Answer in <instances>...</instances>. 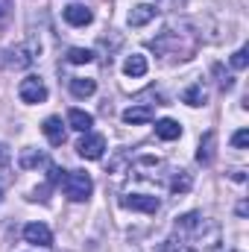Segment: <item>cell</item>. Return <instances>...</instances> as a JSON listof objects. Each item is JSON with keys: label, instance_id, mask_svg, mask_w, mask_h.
I'll list each match as a JSON object with an SVG mask.
<instances>
[{"label": "cell", "instance_id": "obj_12", "mask_svg": "<svg viewBox=\"0 0 249 252\" xmlns=\"http://www.w3.org/2000/svg\"><path fill=\"white\" fill-rule=\"evenodd\" d=\"M214 144H217V135L214 132H205L202 141H199V150H196V161L199 164H211L214 161Z\"/></svg>", "mask_w": 249, "mask_h": 252}, {"label": "cell", "instance_id": "obj_9", "mask_svg": "<svg viewBox=\"0 0 249 252\" xmlns=\"http://www.w3.org/2000/svg\"><path fill=\"white\" fill-rule=\"evenodd\" d=\"M67 126L85 135V132H91V126H94V115H88V112H82V109H70V112H67Z\"/></svg>", "mask_w": 249, "mask_h": 252}, {"label": "cell", "instance_id": "obj_14", "mask_svg": "<svg viewBox=\"0 0 249 252\" xmlns=\"http://www.w3.org/2000/svg\"><path fill=\"white\" fill-rule=\"evenodd\" d=\"M205 100H208V91L202 88V82H193L190 88H185V91H182V103H187V106H193V109L205 106Z\"/></svg>", "mask_w": 249, "mask_h": 252}, {"label": "cell", "instance_id": "obj_11", "mask_svg": "<svg viewBox=\"0 0 249 252\" xmlns=\"http://www.w3.org/2000/svg\"><path fill=\"white\" fill-rule=\"evenodd\" d=\"M41 129H44V135H47V141H50L53 147H62V144H64V124H62V118H47Z\"/></svg>", "mask_w": 249, "mask_h": 252}, {"label": "cell", "instance_id": "obj_22", "mask_svg": "<svg viewBox=\"0 0 249 252\" xmlns=\"http://www.w3.org/2000/svg\"><path fill=\"white\" fill-rule=\"evenodd\" d=\"M158 252H185V247H182V244H176V241H167Z\"/></svg>", "mask_w": 249, "mask_h": 252}, {"label": "cell", "instance_id": "obj_3", "mask_svg": "<svg viewBox=\"0 0 249 252\" xmlns=\"http://www.w3.org/2000/svg\"><path fill=\"white\" fill-rule=\"evenodd\" d=\"M76 153H79L82 158H88V161H97V158H103V153H106V138H103V135H94V132H85L82 141L76 144Z\"/></svg>", "mask_w": 249, "mask_h": 252}, {"label": "cell", "instance_id": "obj_23", "mask_svg": "<svg viewBox=\"0 0 249 252\" xmlns=\"http://www.w3.org/2000/svg\"><path fill=\"white\" fill-rule=\"evenodd\" d=\"M9 161H12V156H9V150H6V147L0 144V167H6Z\"/></svg>", "mask_w": 249, "mask_h": 252}, {"label": "cell", "instance_id": "obj_6", "mask_svg": "<svg viewBox=\"0 0 249 252\" xmlns=\"http://www.w3.org/2000/svg\"><path fill=\"white\" fill-rule=\"evenodd\" d=\"M32 59H35V56H30L27 47H9V50H3L0 64L12 70V67H27V64H32Z\"/></svg>", "mask_w": 249, "mask_h": 252}, {"label": "cell", "instance_id": "obj_1", "mask_svg": "<svg viewBox=\"0 0 249 252\" xmlns=\"http://www.w3.org/2000/svg\"><path fill=\"white\" fill-rule=\"evenodd\" d=\"M62 190L70 202H85L91 196V190H94V182H91L88 173L70 170V173H64V179H62Z\"/></svg>", "mask_w": 249, "mask_h": 252}, {"label": "cell", "instance_id": "obj_5", "mask_svg": "<svg viewBox=\"0 0 249 252\" xmlns=\"http://www.w3.org/2000/svg\"><path fill=\"white\" fill-rule=\"evenodd\" d=\"M24 241L32 247H50L53 244V232L44 223H27L24 226Z\"/></svg>", "mask_w": 249, "mask_h": 252}, {"label": "cell", "instance_id": "obj_7", "mask_svg": "<svg viewBox=\"0 0 249 252\" xmlns=\"http://www.w3.org/2000/svg\"><path fill=\"white\" fill-rule=\"evenodd\" d=\"M62 15H64V21H67L70 27H88V24L94 21V12H91L88 6H82V3H73V6H67Z\"/></svg>", "mask_w": 249, "mask_h": 252}, {"label": "cell", "instance_id": "obj_8", "mask_svg": "<svg viewBox=\"0 0 249 252\" xmlns=\"http://www.w3.org/2000/svg\"><path fill=\"white\" fill-rule=\"evenodd\" d=\"M150 121H156V109L153 106H132V109L124 112V124H129V126L150 124Z\"/></svg>", "mask_w": 249, "mask_h": 252}, {"label": "cell", "instance_id": "obj_20", "mask_svg": "<svg viewBox=\"0 0 249 252\" xmlns=\"http://www.w3.org/2000/svg\"><path fill=\"white\" fill-rule=\"evenodd\" d=\"M229 62H232V67H235V70H244V67L249 64V50H247V47H241V50H235Z\"/></svg>", "mask_w": 249, "mask_h": 252}, {"label": "cell", "instance_id": "obj_18", "mask_svg": "<svg viewBox=\"0 0 249 252\" xmlns=\"http://www.w3.org/2000/svg\"><path fill=\"white\" fill-rule=\"evenodd\" d=\"M190 185H193L190 173H187V170H179V173L173 176V182H170V190H173L176 196H182V193H187V190H190Z\"/></svg>", "mask_w": 249, "mask_h": 252}, {"label": "cell", "instance_id": "obj_10", "mask_svg": "<svg viewBox=\"0 0 249 252\" xmlns=\"http://www.w3.org/2000/svg\"><path fill=\"white\" fill-rule=\"evenodd\" d=\"M153 18H156V6L138 3V6H132V12H129V27H144V24H150Z\"/></svg>", "mask_w": 249, "mask_h": 252}, {"label": "cell", "instance_id": "obj_17", "mask_svg": "<svg viewBox=\"0 0 249 252\" xmlns=\"http://www.w3.org/2000/svg\"><path fill=\"white\" fill-rule=\"evenodd\" d=\"M94 91H97V82L94 79H82V76L70 79V94L73 97H91Z\"/></svg>", "mask_w": 249, "mask_h": 252}, {"label": "cell", "instance_id": "obj_2", "mask_svg": "<svg viewBox=\"0 0 249 252\" xmlns=\"http://www.w3.org/2000/svg\"><path fill=\"white\" fill-rule=\"evenodd\" d=\"M18 97H21L24 103H30V106L44 103V100H47V85H44L38 76H27V79H21V85H18Z\"/></svg>", "mask_w": 249, "mask_h": 252}, {"label": "cell", "instance_id": "obj_13", "mask_svg": "<svg viewBox=\"0 0 249 252\" xmlns=\"http://www.w3.org/2000/svg\"><path fill=\"white\" fill-rule=\"evenodd\" d=\"M156 135L161 141H176L182 135V126L176 124L173 118H161V121H156Z\"/></svg>", "mask_w": 249, "mask_h": 252}, {"label": "cell", "instance_id": "obj_19", "mask_svg": "<svg viewBox=\"0 0 249 252\" xmlns=\"http://www.w3.org/2000/svg\"><path fill=\"white\" fill-rule=\"evenodd\" d=\"M91 59H94V53L85 50V47H70V50H67V62L70 64H88Z\"/></svg>", "mask_w": 249, "mask_h": 252}, {"label": "cell", "instance_id": "obj_21", "mask_svg": "<svg viewBox=\"0 0 249 252\" xmlns=\"http://www.w3.org/2000/svg\"><path fill=\"white\" fill-rule=\"evenodd\" d=\"M232 147H238V150H247V147H249V132H247V129H238V132L232 135Z\"/></svg>", "mask_w": 249, "mask_h": 252}, {"label": "cell", "instance_id": "obj_15", "mask_svg": "<svg viewBox=\"0 0 249 252\" xmlns=\"http://www.w3.org/2000/svg\"><path fill=\"white\" fill-rule=\"evenodd\" d=\"M18 164H21L24 170H32V167H41V164H47V158H44V153H38L35 147H27V150H21V156H18Z\"/></svg>", "mask_w": 249, "mask_h": 252}, {"label": "cell", "instance_id": "obj_16", "mask_svg": "<svg viewBox=\"0 0 249 252\" xmlns=\"http://www.w3.org/2000/svg\"><path fill=\"white\" fill-rule=\"evenodd\" d=\"M124 73H126V76H132V79L144 76V73H147V56H141V53H132V56H126Z\"/></svg>", "mask_w": 249, "mask_h": 252}, {"label": "cell", "instance_id": "obj_4", "mask_svg": "<svg viewBox=\"0 0 249 252\" xmlns=\"http://www.w3.org/2000/svg\"><path fill=\"white\" fill-rule=\"evenodd\" d=\"M121 205L129 208V211H147V214H156L158 211V196H147V193H129V196H121Z\"/></svg>", "mask_w": 249, "mask_h": 252}]
</instances>
